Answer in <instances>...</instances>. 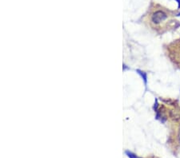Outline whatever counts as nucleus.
I'll list each match as a JSON object with an SVG mask.
<instances>
[{
    "label": "nucleus",
    "instance_id": "obj_4",
    "mask_svg": "<svg viewBox=\"0 0 180 158\" xmlns=\"http://www.w3.org/2000/svg\"><path fill=\"white\" fill-rule=\"evenodd\" d=\"M177 1L178 2V8L180 9V0H177Z\"/></svg>",
    "mask_w": 180,
    "mask_h": 158
},
{
    "label": "nucleus",
    "instance_id": "obj_1",
    "mask_svg": "<svg viewBox=\"0 0 180 158\" xmlns=\"http://www.w3.org/2000/svg\"><path fill=\"white\" fill-rule=\"evenodd\" d=\"M167 18V14L163 11H156L155 13L153 14L152 17H151V20L155 24H158L161 22H163Z\"/></svg>",
    "mask_w": 180,
    "mask_h": 158
},
{
    "label": "nucleus",
    "instance_id": "obj_3",
    "mask_svg": "<svg viewBox=\"0 0 180 158\" xmlns=\"http://www.w3.org/2000/svg\"><path fill=\"white\" fill-rule=\"evenodd\" d=\"M137 72L142 76V78H143V79L144 80L145 83H147V74H146V73H144V72H143V71H141V70H137Z\"/></svg>",
    "mask_w": 180,
    "mask_h": 158
},
{
    "label": "nucleus",
    "instance_id": "obj_2",
    "mask_svg": "<svg viewBox=\"0 0 180 158\" xmlns=\"http://www.w3.org/2000/svg\"><path fill=\"white\" fill-rule=\"evenodd\" d=\"M125 153H126V155H127L129 158H139V157H138L135 154H134L133 153H131V152H130V151H126Z\"/></svg>",
    "mask_w": 180,
    "mask_h": 158
}]
</instances>
